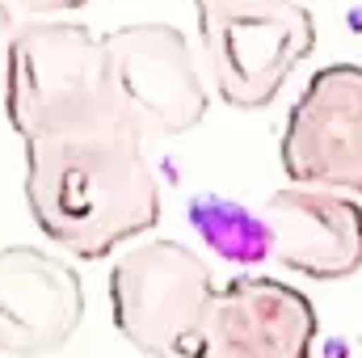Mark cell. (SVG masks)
<instances>
[{
  "label": "cell",
  "instance_id": "cell-1",
  "mask_svg": "<svg viewBox=\"0 0 362 358\" xmlns=\"http://www.w3.org/2000/svg\"><path fill=\"white\" fill-rule=\"evenodd\" d=\"M25 207L59 253L97 262L160 224V185L127 131L59 135L25 144Z\"/></svg>",
  "mask_w": 362,
  "mask_h": 358
},
{
  "label": "cell",
  "instance_id": "cell-2",
  "mask_svg": "<svg viewBox=\"0 0 362 358\" xmlns=\"http://www.w3.org/2000/svg\"><path fill=\"white\" fill-rule=\"evenodd\" d=\"M4 114L21 144L122 131L105 93L101 34L85 21H25L13 30L4 42Z\"/></svg>",
  "mask_w": 362,
  "mask_h": 358
},
{
  "label": "cell",
  "instance_id": "cell-3",
  "mask_svg": "<svg viewBox=\"0 0 362 358\" xmlns=\"http://www.w3.org/2000/svg\"><path fill=\"white\" fill-rule=\"evenodd\" d=\"M211 89L236 110H266L316 47L303 0H194Z\"/></svg>",
  "mask_w": 362,
  "mask_h": 358
},
{
  "label": "cell",
  "instance_id": "cell-4",
  "mask_svg": "<svg viewBox=\"0 0 362 358\" xmlns=\"http://www.w3.org/2000/svg\"><path fill=\"white\" fill-rule=\"evenodd\" d=\"M101 72L114 122L135 139H173L206 118L211 89L194 47L169 21H131L101 34Z\"/></svg>",
  "mask_w": 362,
  "mask_h": 358
},
{
  "label": "cell",
  "instance_id": "cell-5",
  "mask_svg": "<svg viewBox=\"0 0 362 358\" xmlns=\"http://www.w3.org/2000/svg\"><path fill=\"white\" fill-rule=\"evenodd\" d=\"M219 282L211 262L169 236L127 245L110 270V316L122 342L148 358H181Z\"/></svg>",
  "mask_w": 362,
  "mask_h": 358
},
{
  "label": "cell",
  "instance_id": "cell-6",
  "mask_svg": "<svg viewBox=\"0 0 362 358\" xmlns=\"http://www.w3.org/2000/svg\"><path fill=\"white\" fill-rule=\"evenodd\" d=\"M278 156L291 185L362 194V64H329L303 85Z\"/></svg>",
  "mask_w": 362,
  "mask_h": 358
},
{
  "label": "cell",
  "instance_id": "cell-7",
  "mask_svg": "<svg viewBox=\"0 0 362 358\" xmlns=\"http://www.w3.org/2000/svg\"><path fill=\"white\" fill-rule=\"evenodd\" d=\"M320 316L312 299L266 274L228 278L181 358H312Z\"/></svg>",
  "mask_w": 362,
  "mask_h": 358
},
{
  "label": "cell",
  "instance_id": "cell-8",
  "mask_svg": "<svg viewBox=\"0 0 362 358\" xmlns=\"http://www.w3.org/2000/svg\"><path fill=\"white\" fill-rule=\"evenodd\" d=\"M85 321L76 266L38 245L0 249V358L59 354Z\"/></svg>",
  "mask_w": 362,
  "mask_h": 358
},
{
  "label": "cell",
  "instance_id": "cell-9",
  "mask_svg": "<svg viewBox=\"0 0 362 358\" xmlns=\"http://www.w3.org/2000/svg\"><path fill=\"white\" fill-rule=\"evenodd\" d=\"M270 224V262L291 274L337 282L362 270V207L350 194L286 185L262 202Z\"/></svg>",
  "mask_w": 362,
  "mask_h": 358
},
{
  "label": "cell",
  "instance_id": "cell-10",
  "mask_svg": "<svg viewBox=\"0 0 362 358\" xmlns=\"http://www.w3.org/2000/svg\"><path fill=\"white\" fill-rule=\"evenodd\" d=\"M189 228L198 232V241L206 245V253H215L228 266H266L270 262V224L262 215V207L236 202L228 194H194L185 202Z\"/></svg>",
  "mask_w": 362,
  "mask_h": 358
},
{
  "label": "cell",
  "instance_id": "cell-11",
  "mask_svg": "<svg viewBox=\"0 0 362 358\" xmlns=\"http://www.w3.org/2000/svg\"><path fill=\"white\" fill-rule=\"evenodd\" d=\"M4 4H8L13 21H17V17H34V21H42V17H64V13H76V8H85L89 0H4Z\"/></svg>",
  "mask_w": 362,
  "mask_h": 358
},
{
  "label": "cell",
  "instance_id": "cell-12",
  "mask_svg": "<svg viewBox=\"0 0 362 358\" xmlns=\"http://www.w3.org/2000/svg\"><path fill=\"white\" fill-rule=\"evenodd\" d=\"M316 358H362V333H341V337H329L320 346Z\"/></svg>",
  "mask_w": 362,
  "mask_h": 358
},
{
  "label": "cell",
  "instance_id": "cell-13",
  "mask_svg": "<svg viewBox=\"0 0 362 358\" xmlns=\"http://www.w3.org/2000/svg\"><path fill=\"white\" fill-rule=\"evenodd\" d=\"M13 25V13H8V4L0 0V59H4V30Z\"/></svg>",
  "mask_w": 362,
  "mask_h": 358
}]
</instances>
